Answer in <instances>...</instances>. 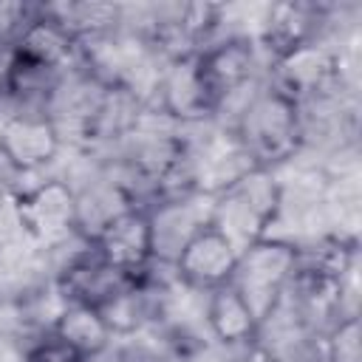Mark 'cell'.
Wrapping results in <instances>:
<instances>
[{"label":"cell","mask_w":362,"mask_h":362,"mask_svg":"<svg viewBox=\"0 0 362 362\" xmlns=\"http://www.w3.org/2000/svg\"><path fill=\"white\" fill-rule=\"evenodd\" d=\"M232 133L252 167L274 170L300 153L305 124L300 107L272 85H266L243 105L232 124Z\"/></svg>","instance_id":"1"},{"label":"cell","mask_w":362,"mask_h":362,"mask_svg":"<svg viewBox=\"0 0 362 362\" xmlns=\"http://www.w3.org/2000/svg\"><path fill=\"white\" fill-rule=\"evenodd\" d=\"M280 204L283 189L274 173L252 167L212 195L209 226L218 229L240 255L249 246L269 238V226L274 223Z\"/></svg>","instance_id":"2"},{"label":"cell","mask_w":362,"mask_h":362,"mask_svg":"<svg viewBox=\"0 0 362 362\" xmlns=\"http://www.w3.org/2000/svg\"><path fill=\"white\" fill-rule=\"evenodd\" d=\"M297 252L300 249L286 240L263 238L260 243H255L238 255L229 286L246 303V308L257 320L260 331L277 314L280 303L286 300L288 283L297 269Z\"/></svg>","instance_id":"3"},{"label":"cell","mask_w":362,"mask_h":362,"mask_svg":"<svg viewBox=\"0 0 362 362\" xmlns=\"http://www.w3.org/2000/svg\"><path fill=\"white\" fill-rule=\"evenodd\" d=\"M17 226L40 246H62L76 229V192L65 181H42L34 189L14 198Z\"/></svg>","instance_id":"4"},{"label":"cell","mask_w":362,"mask_h":362,"mask_svg":"<svg viewBox=\"0 0 362 362\" xmlns=\"http://www.w3.org/2000/svg\"><path fill=\"white\" fill-rule=\"evenodd\" d=\"M139 280L141 277H133V274L110 266L107 260H102L96 255L93 246H88L85 252L74 255L62 266V272L57 277V291H59L62 303H76V305H90L96 311H105L124 291H130Z\"/></svg>","instance_id":"5"},{"label":"cell","mask_w":362,"mask_h":362,"mask_svg":"<svg viewBox=\"0 0 362 362\" xmlns=\"http://www.w3.org/2000/svg\"><path fill=\"white\" fill-rule=\"evenodd\" d=\"M337 82H339L337 57L317 42H308L272 62L269 85L283 96H288L297 107L314 99H325L328 93H334Z\"/></svg>","instance_id":"6"},{"label":"cell","mask_w":362,"mask_h":362,"mask_svg":"<svg viewBox=\"0 0 362 362\" xmlns=\"http://www.w3.org/2000/svg\"><path fill=\"white\" fill-rule=\"evenodd\" d=\"M62 147V133L57 122L42 110H20L0 124V156L23 173H34L57 158Z\"/></svg>","instance_id":"7"},{"label":"cell","mask_w":362,"mask_h":362,"mask_svg":"<svg viewBox=\"0 0 362 362\" xmlns=\"http://www.w3.org/2000/svg\"><path fill=\"white\" fill-rule=\"evenodd\" d=\"M96 249L102 260L110 266L144 277L153 272V232H150V215L144 206H130L113 221H107L96 238L88 243Z\"/></svg>","instance_id":"8"},{"label":"cell","mask_w":362,"mask_h":362,"mask_svg":"<svg viewBox=\"0 0 362 362\" xmlns=\"http://www.w3.org/2000/svg\"><path fill=\"white\" fill-rule=\"evenodd\" d=\"M212 212V195L204 192H187L167 201H158L147 209L150 215V232H153V260L173 263L184 243L209 226Z\"/></svg>","instance_id":"9"},{"label":"cell","mask_w":362,"mask_h":362,"mask_svg":"<svg viewBox=\"0 0 362 362\" xmlns=\"http://www.w3.org/2000/svg\"><path fill=\"white\" fill-rule=\"evenodd\" d=\"M218 20H221V6H212V3L170 6L153 23L150 42L156 51L164 54L167 62L178 57H192L209 45V37L218 28Z\"/></svg>","instance_id":"10"},{"label":"cell","mask_w":362,"mask_h":362,"mask_svg":"<svg viewBox=\"0 0 362 362\" xmlns=\"http://www.w3.org/2000/svg\"><path fill=\"white\" fill-rule=\"evenodd\" d=\"M195 59H198L201 85L215 113H221V107L252 79L255 65H257L255 45L246 37H229L215 45L209 42Z\"/></svg>","instance_id":"11"},{"label":"cell","mask_w":362,"mask_h":362,"mask_svg":"<svg viewBox=\"0 0 362 362\" xmlns=\"http://www.w3.org/2000/svg\"><path fill=\"white\" fill-rule=\"evenodd\" d=\"M235 263H238L235 246L218 229L204 226L184 243V249L173 260V269L184 286L209 294L232 280Z\"/></svg>","instance_id":"12"},{"label":"cell","mask_w":362,"mask_h":362,"mask_svg":"<svg viewBox=\"0 0 362 362\" xmlns=\"http://www.w3.org/2000/svg\"><path fill=\"white\" fill-rule=\"evenodd\" d=\"M11 37H14L20 62L25 68H37L57 76H65L71 71L79 51V45L51 17H45L40 6H31L25 11V17L11 31Z\"/></svg>","instance_id":"13"},{"label":"cell","mask_w":362,"mask_h":362,"mask_svg":"<svg viewBox=\"0 0 362 362\" xmlns=\"http://www.w3.org/2000/svg\"><path fill=\"white\" fill-rule=\"evenodd\" d=\"M198 54L178 57L164 65L158 74V105L161 116L178 122V124H198L204 119L215 116V107L201 85L198 76Z\"/></svg>","instance_id":"14"},{"label":"cell","mask_w":362,"mask_h":362,"mask_svg":"<svg viewBox=\"0 0 362 362\" xmlns=\"http://www.w3.org/2000/svg\"><path fill=\"white\" fill-rule=\"evenodd\" d=\"M320 20H322V8L314 3H300V0L274 3L260 31V42L269 51L272 62L314 42Z\"/></svg>","instance_id":"15"},{"label":"cell","mask_w":362,"mask_h":362,"mask_svg":"<svg viewBox=\"0 0 362 362\" xmlns=\"http://www.w3.org/2000/svg\"><path fill=\"white\" fill-rule=\"evenodd\" d=\"M48 334L65 342L71 351H76L85 362L102 356L113 339V331L102 317V311L90 305H76V303H62Z\"/></svg>","instance_id":"16"},{"label":"cell","mask_w":362,"mask_h":362,"mask_svg":"<svg viewBox=\"0 0 362 362\" xmlns=\"http://www.w3.org/2000/svg\"><path fill=\"white\" fill-rule=\"evenodd\" d=\"M45 17H51L76 45L110 37L122 23V6L116 3H96V0H76V3H45L40 6Z\"/></svg>","instance_id":"17"},{"label":"cell","mask_w":362,"mask_h":362,"mask_svg":"<svg viewBox=\"0 0 362 362\" xmlns=\"http://www.w3.org/2000/svg\"><path fill=\"white\" fill-rule=\"evenodd\" d=\"M206 322L209 331L223 345H249L260 339V325L246 308V303L238 297V291L226 283L215 291H209L206 300Z\"/></svg>","instance_id":"18"},{"label":"cell","mask_w":362,"mask_h":362,"mask_svg":"<svg viewBox=\"0 0 362 362\" xmlns=\"http://www.w3.org/2000/svg\"><path fill=\"white\" fill-rule=\"evenodd\" d=\"M325 362H362V328L356 314L339 317L325 331Z\"/></svg>","instance_id":"19"},{"label":"cell","mask_w":362,"mask_h":362,"mask_svg":"<svg viewBox=\"0 0 362 362\" xmlns=\"http://www.w3.org/2000/svg\"><path fill=\"white\" fill-rule=\"evenodd\" d=\"M17 68H20V54H17L14 37L8 31H0V99L14 96Z\"/></svg>","instance_id":"20"},{"label":"cell","mask_w":362,"mask_h":362,"mask_svg":"<svg viewBox=\"0 0 362 362\" xmlns=\"http://www.w3.org/2000/svg\"><path fill=\"white\" fill-rule=\"evenodd\" d=\"M25 362H85L76 351H71L65 342H59L57 337H45L40 342H34L25 351Z\"/></svg>","instance_id":"21"},{"label":"cell","mask_w":362,"mask_h":362,"mask_svg":"<svg viewBox=\"0 0 362 362\" xmlns=\"http://www.w3.org/2000/svg\"><path fill=\"white\" fill-rule=\"evenodd\" d=\"M246 348V354H243V362H280L260 339H255V342H249V345H243Z\"/></svg>","instance_id":"22"},{"label":"cell","mask_w":362,"mask_h":362,"mask_svg":"<svg viewBox=\"0 0 362 362\" xmlns=\"http://www.w3.org/2000/svg\"><path fill=\"white\" fill-rule=\"evenodd\" d=\"M8 215L14 218V198L8 195V189H6V184L0 178V235H3V223H6Z\"/></svg>","instance_id":"23"}]
</instances>
